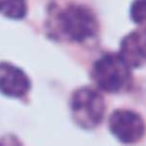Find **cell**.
<instances>
[{"instance_id": "6da1fadb", "label": "cell", "mask_w": 146, "mask_h": 146, "mask_svg": "<svg viewBox=\"0 0 146 146\" xmlns=\"http://www.w3.org/2000/svg\"><path fill=\"white\" fill-rule=\"evenodd\" d=\"M57 25L61 34L75 43L89 40L98 31L94 13L80 4H70L62 9L57 16Z\"/></svg>"}, {"instance_id": "7a4b0ae2", "label": "cell", "mask_w": 146, "mask_h": 146, "mask_svg": "<svg viewBox=\"0 0 146 146\" xmlns=\"http://www.w3.org/2000/svg\"><path fill=\"white\" fill-rule=\"evenodd\" d=\"M92 79L101 91L116 93L129 87L132 75L131 69L120 58V56L108 53L93 64Z\"/></svg>"}, {"instance_id": "3957f363", "label": "cell", "mask_w": 146, "mask_h": 146, "mask_svg": "<svg viewBox=\"0 0 146 146\" xmlns=\"http://www.w3.org/2000/svg\"><path fill=\"white\" fill-rule=\"evenodd\" d=\"M70 110L75 124L84 129L96 128L105 116V101L98 91L89 87L79 88L72 93Z\"/></svg>"}, {"instance_id": "277c9868", "label": "cell", "mask_w": 146, "mask_h": 146, "mask_svg": "<svg viewBox=\"0 0 146 146\" xmlns=\"http://www.w3.org/2000/svg\"><path fill=\"white\" fill-rule=\"evenodd\" d=\"M110 131L120 142L137 143L145 135V121L140 114L132 110H115L109 119Z\"/></svg>"}, {"instance_id": "5b68a950", "label": "cell", "mask_w": 146, "mask_h": 146, "mask_svg": "<svg viewBox=\"0 0 146 146\" xmlns=\"http://www.w3.org/2000/svg\"><path fill=\"white\" fill-rule=\"evenodd\" d=\"M31 83L23 70L9 62H0V93L12 98H21L30 91Z\"/></svg>"}, {"instance_id": "8992f818", "label": "cell", "mask_w": 146, "mask_h": 146, "mask_svg": "<svg viewBox=\"0 0 146 146\" xmlns=\"http://www.w3.org/2000/svg\"><path fill=\"white\" fill-rule=\"evenodd\" d=\"M120 58L129 69L146 64V31H132L120 43Z\"/></svg>"}, {"instance_id": "52a82bcc", "label": "cell", "mask_w": 146, "mask_h": 146, "mask_svg": "<svg viewBox=\"0 0 146 146\" xmlns=\"http://www.w3.org/2000/svg\"><path fill=\"white\" fill-rule=\"evenodd\" d=\"M26 0H0V13L11 19H21L26 16Z\"/></svg>"}, {"instance_id": "ba28073f", "label": "cell", "mask_w": 146, "mask_h": 146, "mask_svg": "<svg viewBox=\"0 0 146 146\" xmlns=\"http://www.w3.org/2000/svg\"><path fill=\"white\" fill-rule=\"evenodd\" d=\"M129 13L135 23L146 25V0H133Z\"/></svg>"}, {"instance_id": "9c48e42d", "label": "cell", "mask_w": 146, "mask_h": 146, "mask_svg": "<svg viewBox=\"0 0 146 146\" xmlns=\"http://www.w3.org/2000/svg\"><path fill=\"white\" fill-rule=\"evenodd\" d=\"M0 146H22V145L13 136H5V137L0 138Z\"/></svg>"}]
</instances>
